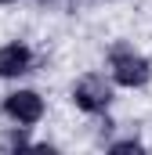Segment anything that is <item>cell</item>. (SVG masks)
Masks as SVG:
<instances>
[{"label":"cell","mask_w":152,"mask_h":155,"mask_svg":"<svg viewBox=\"0 0 152 155\" xmlns=\"http://www.w3.org/2000/svg\"><path fill=\"white\" fill-rule=\"evenodd\" d=\"M112 152H116V155H127V152H141V144H138V141H123V144H112Z\"/></svg>","instance_id":"cell-5"},{"label":"cell","mask_w":152,"mask_h":155,"mask_svg":"<svg viewBox=\"0 0 152 155\" xmlns=\"http://www.w3.org/2000/svg\"><path fill=\"white\" fill-rule=\"evenodd\" d=\"M0 4H7V0H0Z\"/></svg>","instance_id":"cell-6"},{"label":"cell","mask_w":152,"mask_h":155,"mask_svg":"<svg viewBox=\"0 0 152 155\" xmlns=\"http://www.w3.org/2000/svg\"><path fill=\"white\" fill-rule=\"evenodd\" d=\"M73 97H76V105H80L83 112H102V108L112 101V90H109L105 76H83L76 83Z\"/></svg>","instance_id":"cell-1"},{"label":"cell","mask_w":152,"mask_h":155,"mask_svg":"<svg viewBox=\"0 0 152 155\" xmlns=\"http://www.w3.org/2000/svg\"><path fill=\"white\" fill-rule=\"evenodd\" d=\"M4 112L29 126V123H36V119L43 116V101H40V94H33V90H18V94H7Z\"/></svg>","instance_id":"cell-3"},{"label":"cell","mask_w":152,"mask_h":155,"mask_svg":"<svg viewBox=\"0 0 152 155\" xmlns=\"http://www.w3.org/2000/svg\"><path fill=\"white\" fill-rule=\"evenodd\" d=\"M149 61L141 58V54H127V51H116L112 54V76L116 83H123V87H141L145 79H149Z\"/></svg>","instance_id":"cell-2"},{"label":"cell","mask_w":152,"mask_h":155,"mask_svg":"<svg viewBox=\"0 0 152 155\" xmlns=\"http://www.w3.org/2000/svg\"><path fill=\"white\" fill-rule=\"evenodd\" d=\"M26 69H29V51L22 43L0 47V76H22Z\"/></svg>","instance_id":"cell-4"}]
</instances>
